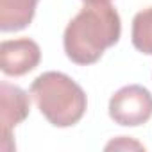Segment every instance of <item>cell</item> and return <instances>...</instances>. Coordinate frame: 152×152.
<instances>
[{
  "mask_svg": "<svg viewBox=\"0 0 152 152\" xmlns=\"http://www.w3.org/2000/svg\"><path fill=\"white\" fill-rule=\"evenodd\" d=\"M84 4H97V2H111V0H83Z\"/></svg>",
  "mask_w": 152,
  "mask_h": 152,
  "instance_id": "9",
  "label": "cell"
},
{
  "mask_svg": "<svg viewBox=\"0 0 152 152\" xmlns=\"http://www.w3.org/2000/svg\"><path fill=\"white\" fill-rule=\"evenodd\" d=\"M39 45L31 38L6 39L0 43V68L6 75L22 77L39 64Z\"/></svg>",
  "mask_w": 152,
  "mask_h": 152,
  "instance_id": "5",
  "label": "cell"
},
{
  "mask_svg": "<svg viewBox=\"0 0 152 152\" xmlns=\"http://www.w3.org/2000/svg\"><path fill=\"white\" fill-rule=\"evenodd\" d=\"M131 150V148H136V150H145V147L141 143H138L136 140H131L129 136H118L116 140L109 141L106 145V150Z\"/></svg>",
  "mask_w": 152,
  "mask_h": 152,
  "instance_id": "8",
  "label": "cell"
},
{
  "mask_svg": "<svg viewBox=\"0 0 152 152\" xmlns=\"http://www.w3.org/2000/svg\"><path fill=\"white\" fill-rule=\"evenodd\" d=\"M31 95L54 127H72L86 113L84 90L63 72H45L32 81Z\"/></svg>",
  "mask_w": 152,
  "mask_h": 152,
  "instance_id": "2",
  "label": "cell"
},
{
  "mask_svg": "<svg viewBox=\"0 0 152 152\" xmlns=\"http://www.w3.org/2000/svg\"><path fill=\"white\" fill-rule=\"evenodd\" d=\"M31 111L29 95L9 83H0V124H2V150H15V143L11 141V131L22 124Z\"/></svg>",
  "mask_w": 152,
  "mask_h": 152,
  "instance_id": "4",
  "label": "cell"
},
{
  "mask_svg": "<svg viewBox=\"0 0 152 152\" xmlns=\"http://www.w3.org/2000/svg\"><path fill=\"white\" fill-rule=\"evenodd\" d=\"M39 0H0V31L16 32L25 29L34 15Z\"/></svg>",
  "mask_w": 152,
  "mask_h": 152,
  "instance_id": "6",
  "label": "cell"
},
{
  "mask_svg": "<svg viewBox=\"0 0 152 152\" xmlns=\"http://www.w3.org/2000/svg\"><path fill=\"white\" fill-rule=\"evenodd\" d=\"M109 116L124 127H138L152 116V93L140 84L120 88L109 99Z\"/></svg>",
  "mask_w": 152,
  "mask_h": 152,
  "instance_id": "3",
  "label": "cell"
},
{
  "mask_svg": "<svg viewBox=\"0 0 152 152\" xmlns=\"http://www.w3.org/2000/svg\"><path fill=\"white\" fill-rule=\"evenodd\" d=\"M131 39L136 50L152 56V6L138 11L132 18Z\"/></svg>",
  "mask_w": 152,
  "mask_h": 152,
  "instance_id": "7",
  "label": "cell"
},
{
  "mask_svg": "<svg viewBox=\"0 0 152 152\" xmlns=\"http://www.w3.org/2000/svg\"><path fill=\"white\" fill-rule=\"evenodd\" d=\"M120 34V15L109 2L84 4L64 29V54L75 64H93L102 57L106 48L118 43Z\"/></svg>",
  "mask_w": 152,
  "mask_h": 152,
  "instance_id": "1",
  "label": "cell"
}]
</instances>
